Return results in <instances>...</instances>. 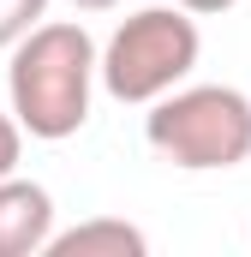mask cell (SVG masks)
I'll return each mask as SVG.
<instances>
[{
  "label": "cell",
  "mask_w": 251,
  "mask_h": 257,
  "mask_svg": "<svg viewBox=\"0 0 251 257\" xmlns=\"http://www.w3.org/2000/svg\"><path fill=\"white\" fill-rule=\"evenodd\" d=\"M90 90H96V42L84 24L48 18L12 42L6 96H12V120L30 138L42 144L72 138L90 120Z\"/></svg>",
  "instance_id": "cell-1"
},
{
  "label": "cell",
  "mask_w": 251,
  "mask_h": 257,
  "mask_svg": "<svg viewBox=\"0 0 251 257\" xmlns=\"http://www.w3.org/2000/svg\"><path fill=\"white\" fill-rule=\"evenodd\" d=\"M144 138L162 162L186 174H221L251 156V96L233 84H191L150 102Z\"/></svg>",
  "instance_id": "cell-2"
},
{
  "label": "cell",
  "mask_w": 251,
  "mask_h": 257,
  "mask_svg": "<svg viewBox=\"0 0 251 257\" xmlns=\"http://www.w3.org/2000/svg\"><path fill=\"white\" fill-rule=\"evenodd\" d=\"M197 54L203 36L186 6H144L108 36V48H96V78L114 102H156L191 78Z\"/></svg>",
  "instance_id": "cell-3"
},
{
  "label": "cell",
  "mask_w": 251,
  "mask_h": 257,
  "mask_svg": "<svg viewBox=\"0 0 251 257\" xmlns=\"http://www.w3.org/2000/svg\"><path fill=\"white\" fill-rule=\"evenodd\" d=\"M54 233V197L36 180H0V257H36Z\"/></svg>",
  "instance_id": "cell-4"
},
{
  "label": "cell",
  "mask_w": 251,
  "mask_h": 257,
  "mask_svg": "<svg viewBox=\"0 0 251 257\" xmlns=\"http://www.w3.org/2000/svg\"><path fill=\"white\" fill-rule=\"evenodd\" d=\"M42 251L48 257H144L150 239H144V227H132L120 215H90V221H78L66 233H48Z\"/></svg>",
  "instance_id": "cell-5"
},
{
  "label": "cell",
  "mask_w": 251,
  "mask_h": 257,
  "mask_svg": "<svg viewBox=\"0 0 251 257\" xmlns=\"http://www.w3.org/2000/svg\"><path fill=\"white\" fill-rule=\"evenodd\" d=\"M48 18V0H0V48H12L24 30Z\"/></svg>",
  "instance_id": "cell-6"
},
{
  "label": "cell",
  "mask_w": 251,
  "mask_h": 257,
  "mask_svg": "<svg viewBox=\"0 0 251 257\" xmlns=\"http://www.w3.org/2000/svg\"><path fill=\"white\" fill-rule=\"evenodd\" d=\"M18 156H24V126L12 114H0V180L18 174Z\"/></svg>",
  "instance_id": "cell-7"
},
{
  "label": "cell",
  "mask_w": 251,
  "mask_h": 257,
  "mask_svg": "<svg viewBox=\"0 0 251 257\" xmlns=\"http://www.w3.org/2000/svg\"><path fill=\"white\" fill-rule=\"evenodd\" d=\"M174 6H186L191 18H209V12H233L239 0H174Z\"/></svg>",
  "instance_id": "cell-8"
},
{
  "label": "cell",
  "mask_w": 251,
  "mask_h": 257,
  "mask_svg": "<svg viewBox=\"0 0 251 257\" xmlns=\"http://www.w3.org/2000/svg\"><path fill=\"white\" fill-rule=\"evenodd\" d=\"M72 6H78V12H108L114 0H72Z\"/></svg>",
  "instance_id": "cell-9"
}]
</instances>
